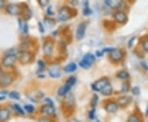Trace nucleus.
I'll return each mask as SVG.
<instances>
[{
	"mask_svg": "<svg viewBox=\"0 0 148 122\" xmlns=\"http://www.w3.org/2000/svg\"><path fill=\"white\" fill-rule=\"evenodd\" d=\"M74 9L71 8L69 7L64 6L62 8H60L58 11V20L59 21H66L69 20L70 18H72L73 17L75 16L74 13Z\"/></svg>",
	"mask_w": 148,
	"mask_h": 122,
	"instance_id": "f257e3e1",
	"label": "nucleus"
},
{
	"mask_svg": "<svg viewBox=\"0 0 148 122\" xmlns=\"http://www.w3.org/2000/svg\"><path fill=\"white\" fill-rule=\"evenodd\" d=\"M124 55H125V53L122 49L114 48L110 53L109 54V59L111 62L117 64V63L121 62L124 58Z\"/></svg>",
	"mask_w": 148,
	"mask_h": 122,
	"instance_id": "f03ea898",
	"label": "nucleus"
},
{
	"mask_svg": "<svg viewBox=\"0 0 148 122\" xmlns=\"http://www.w3.org/2000/svg\"><path fill=\"white\" fill-rule=\"evenodd\" d=\"M17 55H13V54H4V56L2 59L1 64L3 67H4L6 69L12 68L14 66V64H16L17 61Z\"/></svg>",
	"mask_w": 148,
	"mask_h": 122,
	"instance_id": "7ed1b4c3",
	"label": "nucleus"
},
{
	"mask_svg": "<svg viewBox=\"0 0 148 122\" xmlns=\"http://www.w3.org/2000/svg\"><path fill=\"white\" fill-rule=\"evenodd\" d=\"M33 59V54L29 51H19L17 54V59L22 65L30 64Z\"/></svg>",
	"mask_w": 148,
	"mask_h": 122,
	"instance_id": "20e7f679",
	"label": "nucleus"
},
{
	"mask_svg": "<svg viewBox=\"0 0 148 122\" xmlns=\"http://www.w3.org/2000/svg\"><path fill=\"white\" fill-rule=\"evenodd\" d=\"M14 81V76L11 73H4L0 76V88H3L12 85Z\"/></svg>",
	"mask_w": 148,
	"mask_h": 122,
	"instance_id": "39448f33",
	"label": "nucleus"
},
{
	"mask_svg": "<svg viewBox=\"0 0 148 122\" xmlns=\"http://www.w3.org/2000/svg\"><path fill=\"white\" fill-rule=\"evenodd\" d=\"M5 10L7 13H8L11 16H18L21 14V5L18 3H11L7 4L5 7Z\"/></svg>",
	"mask_w": 148,
	"mask_h": 122,
	"instance_id": "423d86ee",
	"label": "nucleus"
},
{
	"mask_svg": "<svg viewBox=\"0 0 148 122\" xmlns=\"http://www.w3.org/2000/svg\"><path fill=\"white\" fill-rule=\"evenodd\" d=\"M53 47L54 42L51 39H47L43 45V53L45 57H51L53 54Z\"/></svg>",
	"mask_w": 148,
	"mask_h": 122,
	"instance_id": "0eeeda50",
	"label": "nucleus"
},
{
	"mask_svg": "<svg viewBox=\"0 0 148 122\" xmlns=\"http://www.w3.org/2000/svg\"><path fill=\"white\" fill-rule=\"evenodd\" d=\"M75 105V97L72 94H68L65 96L64 101H63V107L67 111H72Z\"/></svg>",
	"mask_w": 148,
	"mask_h": 122,
	"instance_id": "6e6552de",
	"label": "nucleus"
},
{
	"mask_svg": "<svg viewBox=\"0 0 148 122\" xmlns=\"http://www.w3.org/2000/svg\"><path fill=\"white\" fill-rule=\"evenodd\" d=\"M109 83L110 81L107 78H102L101 79L95 81V83H93L91 84V88L94 92H101L104 88V87Z\"/></svg>",
	"mask_w": 148,
	"mask_h": 122,
	"instance_id": "1a4fd4ad",
	"label": "nucleus"
},
{
	"mask_svg": "<svg viewBox=\"0 0 148 122\" xmlns=\"http://www.w3.org/2000/svg\"><path fill=\"white\" fill-rule=\"evenodd\" d=\"M21 18L22 20H24L25 21H29L32 17V9L29 8V6L23 3L21 5Z\"/></svg>",
	"mask_w": 148,
	"mask_h": 122,
	"instance_id": "9d476101",
	"label": "nucleus"
},
{
	"mask_svg": "<svg viewBox=\"0 0 148 122\" xmlns=\"http://www.w3.org/2000/svg\"><path fill=\"white\" fill-rule=\"evenodd\" d=\"M40 112L44 116L50 117L52 118L55 116V109L53 106H49V105H44L40 107Z\"/></svg>",
	"mask_w": 148,
	"mask_h": 122,
	"instance_id": "9b49d317",
	"label": "nucleus"
},
{
	"mask_svg": "<svg viewBox=\"0 0 148 122\" xmlns=\"http://www.w3.org/2000/svg\"><path fill=\"white\" fill-rule=\"evenodd\" d=\"M132 98L131 96L128 95H123L118 97L117 99V104L119 105V107H122V108H125L127 107V106H129V104L132 102Z\"/></svg>",
	"mask_w": 148,
	"mask_h": 122,
	"instance_id": "f8f14e48",
	"label": "nucleus"
},
{
	"mask_svg": "<svg viewBox=\"0 0 148 122\" xmlns=\"http://www.w3.org/2000/svg\"><path fill=\"white\" fill-rule=\"evenodd\" d=\"M114 18L116 22L120 23V24H124L126 23L127 21V14L125 13V12H123V10H117L114 13Z\"/></svg>",
	"mask_w": 148,
	"mask_h": 122,
	"instance_id": "ddd939ff",
	"label": "nucleus"
},
{
	"mask_svg": "<svg viewBox=\"0 0 148 122\" xmlns=\"http://www.w3.org/2000/svg\"><path fill=\"white\" fill-rule=\"evenodd\" d=\"M86 23L85 21H82L78 24L77 31H76V38L77 41H81L85 37L86 31Z\"/></svg>",
	"mask_w": 148,
	"mask_h": 122,
	"instance_id": "4468645a",
	"label": "nucleus"
},
{
	"mask_svg": "<svg viewBox=\"0 0 148 122\" xmlns=\"http://www.w3.org/2000/svg\"><path fill=\"white\" fill-rule=\"evenodd\" d=\"M119 106L117 104L116 101H106L105 104V109L108 113L110 114H114L119 111Z\"/></svg>",
	"mask_w": 148,
	"mask_h": 122,
	"instance_id": "2eb2a0df",
	"label": "nucleus"
},
{
	"mask_svg": "<svg viewBox=\"0 0 148 122\" xmlns=\"http://www.w3.org/2000/svg\"><path fill=\"white\" fill-rule=\"evenodd\" d=\"M11 117V111L8 107H0V122H7Z\"/></svg>",
	"mask_w": 148,
	"mask_h": 122,
	"instance_id": "dca6fc26",
	"label": "nucleus"
},
{
	"mask_svg": "<svg viewBox=\"0 0 148 122\" xmlns=\"http://www.w3.org/2000/svg\"><path fill=\"white\" fill-rule=\"evenodd\" d=\"M123 3V2L120 1V0H106V1H105V4L112 9L120 8V7H122Z\"/></svg>",
	"mask_w": 148,
	"mask_h": 122,
	"instance_id": "f3484780",
	"label": "nucleus"
},
{
	"mask_svg": "<svg viewBox=\"0 0 148 122\" xmlns=\"http://www.w3.org/2000/svg\"><path fill=\"white\" fill-rule=\"evenodd\" d=\"M49 75L53 78V79H58L61 77V70L59 69L58 66H52L50 69H49Z\"/></svg>",
	"mask_w": 148,
	"mask_h": 122,
	"instance_id": "a211bd4d",
	"label": "nucleus"
},
{
	"mask_svg": "<svg viewBox=\"0 0 148 122\" xmlns=\"http://www.w3.org/2000/svg\"><path fill=\"white\" fill-rule=\"evenodd\" d=\"M100 92L101 93V95L105 96H109L112 95V93H113V87H112V84H111L110 83H107Z\"/></svg>",
	"mask_w": 148,
	"mask_h": 122,
	"instance_id": "6ab92c4d",
	"label": "nucleus"
},
{
	"mask_svg": "<svg viewBox=\"0 0 148 122\" xmlns=\"http://www.w3.org/2000/svg\"><path fill=\"white\" fill-rule=\"evenodd\" d=\"M18 23H19V27H20V31H21L24 35H27L29 32V27L27 21L22 20L21 18L18 19Z\"/></svg>",
	"mask_w": 148,
	"mask_h": 122,
	"instance_id": "aec40b11",
	"label": "nucleus"
},
{
	"mask_svg": "<svg viewBox=\"0 0 148 122\" xmlns=\"http://www.w3.org/2000/svg\"><path fill=\"white\" fill-rule=\"evenodd\" d=\"M71 89H72V88L69 87L68 85L64 84V86H62V87H60V88H58V96H67L69 93V92L71 91Z\"/></svg>",
	"mask_w": 148,
	"mask_h": 122,
	"instance_id": "412c9836",
	"label": "nucleus"
},
{
	"mask_svg": "<svg viewBox=\"0 0 148 122\" xmlns=\"http://www.w3.org/2000/svg\"><path fill=\"white\" fill-rule=\"evenodd\" d=\"M77 69V65L75 63H69L64 67V72L65 73H73Z\"/></svg>",
	"mask_w": 148,
	"mask_h": 122,
	"instance_id": "4be33fe9",
	"label": "nucleus"
},
{
	"mask_svg": "<svg viewBox=\"0 0 148 122\" xmlns=\"http://www.w3.org/2000/svg\"><path fill=\"white\" fill-rule=\"evenodd\" d=\"M116 77L118 79H119L122 80H127L129 79V77H130V74H129V73L126 71V70H121V71H119V72H118V74H116Z\"/></svg>",
	"mask_w": 148,
	"mask_h": 122,
	"instance_id": "5701e85b",
	"label": "nucleus"
},
{
	"mask_svg": "<svg viewBox=\"0 0 148 122\" xmlns=\"http://www.w3.org/2000/svg\"><path fill=\"white\" fill-rule=\"evenodd\" d=\"M127 122H143V121H142V118L140 117L138 113L134 112L128 116Z\"/></svg>",
	"mask_w": 148,
	"mask_h": 122,
	"instance_id": "b1692460",
	"label": "nucleus"
},
{
	"mask_svg": "<svg viewBox=\"0 0 148 122\" xmlns=\"http://www.w3.org/2000/svg\"><path fill=\"white\" fill-rule=\"evenodd\" d=\"M12 106V107L13 108V110H14L17 114H19L20 116H25V115H26L25 110H24L23 108H21V106H20L19 104H17V103H13Z\"/></svg>",
	"mask_w": 148,
	"mask_h": 122,
	"instance_id": "393cba45",
	"label": "nucleus"
},
{
	"mask_svg": "<svg viewBox=\"0 0 148 122\" xmlns=\"http://www.w3.org/2000/svg\"><path fill=\"white\" fill-rule=\"evenodd\" d=\"M130 82L128 80H125L123 83L121 87V92L122 93H127L130 90Z\"/></svg>",
	"mask_w": 148,
	"mask_h": 122,
	"instance_id": "a878e982",
	"label": "nucleus"
},
{
	"mask_svg": "<svg viewBox=\"0 0 148 122\" xmlns=\"http://www.w3.org/2000/svg\"><path fill=\"white\" fill-rule=\"evenodd\" d=\"M83 59H85L87 63H89L90 64L92 65V64L95 61V56L91 53H87L83 57Z\"/></svg>",
	"mask_w": 148,
	"mask_h": 122,
	"instance_id": "bb28decb",
	"label": "nucleus"
},
{
	"mask_svg": "<svg viewBox=\"0 0 148 122\" xmlns=\"http://www.w3.org/2000/svg\"><path fill=\"white\" fill-rule=\"evenodd\" d=\"M76 83H77V78L75 76H73V75H72V76L69 77V79H67L65 84L68 85L70 88H73L74 85L76 84Z\"/></svg>",
	"mask_w": 148,
	"mask_h": 122,
	"instance_id": "cd10ccee",
	"label": "nucleus"
},
{
	"mask_svg": "<svg viewBox=\"0 0 148 122\" xmlns=\"http://www.w3.org/2000/svg\"><path fill=\"white\" fill-rule=\"evenodd\" d=\"M8 97L11 99H13V100H20L21 95L16 91H12V92H9V93H8Z\"/></svg>",
	"mask_w": 148,
	"mask_h": 122,
	"instance_id": "c85d7f7f",
	"label": "nucleus"
},
{
	"mask_svg": "<svg viewBox=\"0 0 148 122\" xmlns=\"http://www.w3.org/2000/svg\"><path fill=\"white\" fill-rule=\"evenodd\" d=\"M98 101H99V96L95 93L93 94L92 97H91V100H90V106L92 108H95V106L98 104Z\"/></svg>",
	"mask_w": 148,
	"mask_h": 122,
	"instance_id": "c756f323",
	"label": "nucleus"
},
{
	"mask_svg": "<svg viewBox=\"0 0 148 122\" xmlns=\"http://www.w3.org/2000/svg\"><path fill=\"white\" fill-rule=\"evenodd\" d=\"M79 66L81 68H82V69H90V66H91V64H90L89 63H87L85 59H82V60H80L79 62Z\"/></svg>",
	"mask_w": 148,
	"mask_h": 122,
	"instance_id": "7c9ffc66",
	"label": "nucleus"
},
{
	"mask_svg": "<svg viewBox=\"0 0 148 122\" xmlns=\"http://www.w3.org/2000/svg\"><path fill=\"white\" fill-rule=\"evenodd\" d=\"M24 110H25V112H27L28 114H33L34 112L36 111V108H35V106H33L32 105L28 104V105H25V106H24Z\"/></svg>",
	"mask_w": 148,
	"mask_h": 122,
	"instance_id": "2f4dec72",
	"label": "nucleus"
},
{
	"mask_svg": "<svg viewBox=\"0 0 148 122\" xmlns=\"http://www.w3.org/2000/svg\"><path fill=\"white\" fill-rule=\"evenodd\" d=\"M37 65H38L39 71H43L44 69L46 68V64L43 59H39L38 62H37Z\"/></svg>",
	"mask_w": 148,
	"mask_h": 122,
	"instance_id": "473e14b6",
	"label": "nucleus"
},
{
	"mask_svg": "<svg viewBox=\"0 0 148 122\" xmlns=\"http://www.w3.org/2000/svg\"><path fill=\"white\" fill-rule=\"evenodd\" d=\"M38 122H54V121H53V119H52V118H50V117L42 116L39 118Z\"/></svg>",
	"mask_w": 148,
	"mask_h": 122,
	"instance_id": "72a5a7b5",
	"label": "nucleus"
},
{
	"mask_svg": "<svg viewBox=\"0 0 148 122\" xmlns=\"http://www.w3.org/2000/svg\"><path fill=\"white\" fill-rule=\"evenodd\" d=\"M83 14L84 16H90L92 14V10L90 8V7H85L83 9Z\"/></svg>",
	"mask_w": 148,
	"mask_h": 122,
	"instance_id": "f704fd0d",
	"label": "nucleus"
},
{
	"mask_svg": "<svg viewBox=\"0 0 148 122\" xmlns=\"http://www.w3.org/2000/svg\"><path fill=\"white\" fill-rule=\"evenodd\" d=\"M88 116L90 118L91 121L95 120V108H91L89 113H88Z\"/></svg>",
	"mask_w": 148,
	"mask_h": 122,
	"instance_id": "c9c22d12",
	"label": "nucleus"
},
{
	"mask_svg": "<svg viewBox=\"0 0 148 122\" xmlns=\"http://www.w3.org/2000/svg\"><path fill=\"white\" fill-rule=\"evenodd\" d=\"M140 92H141V90H140V88L136 86V87H133L132 88V93L134 96H138L140 95Z\"/></svg>",
	"mask_w": 148,
	"mask_h": 122,
	"instance_id": "e433bc0d",
	"label": "nucleus"
},
{
	"mask_svg": "<svg viewBox=\"0 0 148 122\" xmlns=\"http://www.w3.org/2000/svg\"><path fill=\"white\" fill-rule=\"evenodd\" d=\"M142 47H143L144 51L148 52V39H146L145 41H143L142 42Z\"/></svg>",
	"mask_w": 148,
	"mask_h": 122,
	"instance_id": "4c0bfd02",
	"label": "nucleus"
},
{
	"mask_svg": "<svg viewBox=\"0 0 148 122\" xmlns=\"http://www.w3.org/2000/svg\"><path fill=\"white\" fill-rule=\"evenodd\" d=\"M38 3L41 7H46V6L49 5V1H48V0H40V1H38Z\"/></svg>",
	"mask_w": 148,
	"mask_h": 122,
	"instance_id": "58836bf2",
	"label": "nucleus"
},
{
	"mask_svg": "<svg viewBox=\"0 0 148 122\" xmlns=\"http://www.w3.org/2000/svg\"><path fill=\"white\" fill-rule=\"evenodd\" d=\"M135 39H136V37H132L129 41H128V42H127V47L129 48V49H131V48H132V46H133V44H134V41H135Z\"/></svg>",
	"mask_w": 148,
	"mask_h": 122,
	"instance_id": "ea45409f",
	"label": "nucleus"
},
{
	"mask_svg": "<svg viewBox=\"0 0 148 122\" xmlns=\"http://www.w3.org/2000/svg\"><path fill=\"white\" fill-rule=\"evenodd\" d=\"M44 101L45 102V105H49V106H54V104H53V101L50 99V98H45V100Z\"/></svg>",
	"mask_w": 148,
	"mask_h": 122,
	"instance_id": "a19ab883",
	"label": "nucleus"
},
{
	"mask_svg": "<svg viewBox=\"0 0 148 122\" xmlns=\"http://www.w3.org/2000/svg\"><path fill=\"white\" fill-rule=\"evenodd\" d=\"M53 12L52 10V7L51 6H49L47 8V15L48 16H53Z\"/></svg>",
	"mask_w": 148,
	"mask_h": 122,
	"instance_id": "79ce46f5",
	"label": "nucleus"
},
{
	"mask_svg": "<svg viewBox=\"0 0 148 122\" xmlns=\"http://www.w3.org/2000/svg\"><path fill=\"white\" fill-rule=\"evenodd\" d=\"M38 26H39V30H40V32L44 33V32H45V28H44V26H43L42 22H41V21H39V22H38Z\"/></svg>",
	"mask_w": 148,
	"mask_h": 122,
	"instance_id": "37998d69",
	"label": "nucleus"
},
{
	"mask_svg": "<svg viewBox=\"0 0 148 122\" xmlns=\"http://www.w3.org/2000/svg\"><path fill=\"white\" fill-rule=\"evenodd\" d=\"M45 21H46V23L47 24H49L50 25V23H51V25L52 26H53V25H55V21H54V20H53V19H50V18H45Z\"/></svg>",
	"mask_w": 148,
	"mask_h": 122,
	"instance_id": "c03bdc74",
	"label": "nucleus"
},
{
	"mask_svg": "<svg viewBox=\"0 0 148 122\" xmlns=\"http://www.w3.org/2000/svg\"><path fill=\"white\" fill-rule=\"evenodd\" d=\"M95 54H96V56H98V57H102V56L104 55V52H103V50H97V51L95 52Z\"/></svg>",
	"mask_w": 148,
	"mask_h": 122,
	"instance_id": "a18cd8bd",
	"label": "nucleus"
},
{
	"mask_svg": "<svg viewBox=\"0 0 148 122\" xmlns=\"http://www.w3.org/2000/svg\"><path fill=\"white\" fill-rule=\"evenodd\" d=\"M6 6H7V3H6L5 1L0 0V8H5Z\"/></svg>",
	"mask_w": 148,
	"mask_h": 122,
	"instance_id": "49530a36",
	"label": "nucleus"
},
{
	"mask_svg": "<svg viewBox=\"0 0 148 122\" xmlns=\"http://www.w3.org/2000/svg\"><path fill=\"white\" fill-rule=\"evenodd\" d=\"M68 122H80L77 118H74V117H73V118H69V121H68Z\"/></svg>",
	"mask_w": 148,
	"mask_h": 122,
	"instance_id": "de8ad7c7",
	"label": "nucleus"
},
{
	"mask_svg": "<svg viewBox=\"0 0 148 122\" xmlns=\"http://www.w3.org/2000/svg\"><path fill=\"white\" fill-rule=\"evenodd\" d=\"M141 64H142V66H143L144 69H147V70H148V65H147V64H146L145 63H144V62H142V63H141Z\"/></svg>",
	"mask_w": 148,
	"mask_h": 122,
	"instance_id": "09e8293b",
	"label": "nucleus"
},
{
	"mask_svg": "<svg viewBox=\"0 0 148 122\" xmlns=\"http://www.w3.org/2000/svg\"><path fill=\"white\" fill-rule=\"evenodd\" d=\"M5 96H0V101H3V100H5Z\"/></svg>",
	"mask_w": 148,
	"mask_h": 122,
	"instance_id": "8fccbe9b",
	"label": "nucleus"
},
{
	"mask_svg": "<svg viewBox=\"0 0 148 122\" xmlns=\"http://www.w3.org/2000/svg\"><path fill=\"white\" fill-rule=\"evenodd\" d=\"M145 115H146V116H148V106H147V108H146V112H145Z\"/></svg>",
	"mask_w": 148,
	"mask_h": 122,
	"instance_id": "3c124183",
	"label": "nucleus"
},
{
	"mask_svg": "<svg viewBox=\"0 0 148 122\" xmlns=\"http://www.w3.org/2000/svg\"><path fill=\"white\" fill-rule=\"evenodd\" d=\"M70 3H73V5H77V4L78 3V2H77V1H75V2H72V1H71Z\"/></svg>",
	"mask_w": 148,
	"mask_h": 122,
	"instance_id": "603ef678",
	"label": "nucleus"
},
{
	"mask_svg": "<svg viewBox=\"0 0 148 122\" xmlns=\"http://www.w3.org/2000/svg\"><path fill=\"white\" fill-rule=\"evenodd\" d=\"M3 74V69H2V67H0V76Z\"/></svg>",
	"mask_w": 148,
	"mask_h": 122,
	"instance_id": "864d4df0",
	"label": "nucleus"
},
{
	"mask_svg": "<svg viewBox=\"0 0 148 122\" xmlns=\"http://www.w3.org/2000/svg\"><path fill=\"white\" fill-rule=\"evenodd\" d=\"M97 122H101V121H97Z\"/></svg>",
	"mask_w": 148,
	"mask_h": 122,
	"instance_id": "5fc2aeb1",
	"label": "nucleus"
}]
</instances>
